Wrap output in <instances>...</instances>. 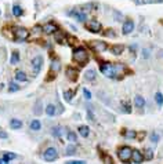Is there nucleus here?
Instances as JSON below:
<instances>
[{
  "label": "nucleus",
  "instance_id": "32",
  "mask_svg": "<svg viewBox=\"0 0 163 164\" xmlns=\"http://www.w3.org/2000/svg\"><path fill=\"white\" fill-rule=\"evenodd\" d=\"M76 153V146H73V145H69L67 148V150H65V155L67 156H72V155H75Z\"/></svg>",
  "mask_w": 163,
  "mask_h": 164
},
{
  "label": "nucleus",
  "instance_id": "1",
  "mask_svg": "<svg viewBox=\"0 0 163 164\" xmlns=\"http://www.w3.org/2000/svg\"><path fill=\"white\" fill-rule=\"evenodd\" d=\"M120 69H123V66H122L120 64L112 65L111 62H104V64L99 65V70H101V73H104V75L108 76V77H115L116 73H119Z\"/></svg>",
  "mask_w": 163,
  "mask_h": 164
},
{
  "label": "nucleus",
  "instance_id": "20",
  "mask_svg": "<svg viewBox=\"0 0 163 164\" xmlns=\"http://www.w3.org/2000/svg\"><path fill=\"white\" fill-rule=\"evenodd\" d=\"M54 35H56V41H57V43H60V44H64L65 43V40H67V36H65L62 32L57 30Z\"/></svg>",
  "mask_w": 163,
  "mask_h": 164
},
{
  "label": "nucleus",
  "instance_id": "25",
  "mask_svg": "<svg viewBox=\"0 0 163 164\" xmlns=\"http://www.w3.org/2000/svg\"><path fill=\"white\" fill-rule=\"evenodd\" d=\"M153 159V150L152 149H145L144 150V160H152Z\"/></svg>",
  "mask_w": 163,
  "mask_h": 164
},
{
  "label": "nucleus",
  "instance_id": "15",
  "mask_svg": "<svg viewBox=\"0 0 163 164\" xmlns=\"http://www.w3.org/2000/svg\"><path fill=\"white\" fill-rule=\"evenodd\" d=\"M43 102H42V99H37L35 104V108H33V113H35L36 116H39V115H42V112H43Z\"/></svg>",
  "mask_w": 163,
  "mask_h": 164
},
{
  "label": "nucleus",
  "instance_id": "43",
  "mask_svg": "<svg viewBox=\"0 0 163 164\" xmlns=\"http://www.w3.org/2000/svg\"><path fill=\"white\" fill-rule=\"evenodd\" d=\"M75 41H76L75 37H68V44H71V46H72V44L75 43Z\"/></svg>",
  "mask_w": 163,
  "mask_h": 164
},
{
  "label": "nucleus",
  "instance_id": "8",
  "mask_svg": "<svg viewBox=\"0 0 163 164\" xmlns=\"http://www.w3.org/2000/svg\"><path fill=\"white\" fill-rule=\"evenodd\" d=\"M87 29L90 30V32H93V33H99L101 30H102V26H101V24H99V21L91 20L90 22H88V25H87Z\"/></svg>",
  "mask_w": 163,
  "mask_h": 164
},
{
  "label": "nucleus",
  "instance_id": "29",
  "mask_svg": "<svg viewBox=\"0 0 163 164\" xmlns=\"http://www.w3.org/2000/svg\"><path fill=\"white\" fill-rule=\"evenodd\" d=\"M40 128H42L40 121L39 120H32V123H31V130H33V131H39Z\"/></svg>",
  "mask_w": 163,
  "mask_h": 164
},
{
  "label": "nucleus",
  "instance_id": "4",
  "mask_svg": "<svg viewBox=\"0 0 163 164\" xmlns=\"http://www.w3.org/2000/svg\"><path fill=\"white\" fill-rule=\"evenodd\" d=\"M12 35H14L15 41H25L29 37V30L25 28H14Z\"/></svg>",
  "mask_w": 163,
  "mask_h": 164
},
{
  "label": "nucleus",
  "instance_id": "27",
  "mask_svg": "<svg viewBox=\"0 0 163 164\" xmlns=\"http://www.w3.org/2000/svg\"><path fill=\"white\" fill-rule=\"evenodd\" d=\"M56 106H54V105L53 104H50V105H47V106H46V113H47L48 116H54V115H56Z\"/></svg>",
  "mask_w": 163,
  "mask_h": 164
},
{
  "label": "nucleus",
  "instance_id": "46",
  "mask_svg": "<svg viewBox=\"0 0 163 164\" xmlns=\"http://www.w3.org/2000/svg\"><path fill=\"white\" fill-rule=\"evenodd\" d=\"M144 51H145V52H143V55L145 57V58H147V57L149 55V52H148V50H144Z\"/></svg>",
  "mask_w": 163,
  "mask_h": 164
},
{
  "label": "nucleus",
  "instance_id": "19",
  "mask_svg": "<svg viewBox=\"0 0 163 164\" xmlns=\"http://www.w3.org/2000/svg\"><path fill=\"white\" fill-rule=\"evenodd\" d=\"M84 77H86V80H88V81L96 80V77H97L96 70H94V69H88L87 72H86V75H84Z\"/></svg>",
  "mask_w": 163,
  "mask_h": 164
},
{
  "label": "nucleus",
  "instance_id": "34",
  "mask_svg": "<svg viewBox=\"0 0 163 164\" xmlns=\"http://www.w3.org/2000/svg\"><path fill=\"white\" fill-rule=\"evenodd\" d=\"M18 90H20V86H18V84L10 83V86H8V91H10V92H15V91H18Z\"/></svg>",
  "mask_w": 163,
  "mask_h": 164
},
{
  "label": "nucleus",
  "instance_id": "42",
  "mask_svg": "<svg viewBox=\"0 0 163 164\" xmlns=\"http://www.w3.org/2000/svg\"><path fill=\"white\" fill-rule=\"evenodd\" d=\"M7 132L6 131H0V138H3V139H7Z\"/></svg>",
  "mask_w": 163,
  "mask_h": 164
},
{
  "label": "nucleus",
  "instance_id": "14",
  "mask_svg": "<svg viewBox=\"0 0 163 164\" xmlns=\"http://www.w3.org/2000/svg\"><path fill=\"white\" fill-rule=\"evenodd\" d=\"M15 157H17L15 153H10V152L4 153L3 157H0V164H7V163H10L11 160H14Z\"/></svg>",
  "mask_w": 163,
  "mask_h": 164
},
{
  "label": "nucleus",
  "instance_id": "22",
  "mask_svg": "<svg viewBox=\"0 0 163 164\" xmlns=\"http://www.w3.org/2000/svg\"><path fill=\"white\" fill-rule=\"evenodd\" d=\"M10 126H11V128H14V130H20V128L22 127V121L18 120V119H11Z\"/></svg>",
  "mask_w": 163,
  "mask_h": 164
},
{
  "label": "nucleus",
  "instance_id": "31",
  "mask_svg": "<svg viewBox=\"0 0 163 164\" xmlns=\"http://www.w3.org/2000/svg\"><path fill=\"white\" fill-rule=\"evenodd\" d=\"M12 14L15 17H21L24 14V11H22V8H21L20 6H14V7H12Z\"/></svg>",
  "mask_w": 163,
  "mask_h": 164
},
{
  "label": "nucleus",
  "instance_id": "26",
  "mask_svg": "<svg viewBox=\"0 0 163 164\" xmlns=\"http://www.w3.org/2000/svg\"><path fill=\"white\" fill-rule=\"evenodd\" d=\"M73 95H75V90H67V91L64 92V99L69 102V101H72Z\"/></svg>",
  "mask_w": 163,
  "mask_h": 164
},
{
  "label": "nucleus",
  "instance_id": "37",
  "mask_svg": "<svg viewBox=\"0 0 163 164\" xmlns=\"http://www.w3.org/2000/svg\"><path fill=\"white\" fill-rule=\"evenodd\" d=\"M122 110H123V112H126V113H130V112H131L130 104H129V102H124L123 106H122Z\"/></svg>",
  "mask_w": 163,
  "mask_h": 164
},
{
  "label": "nucleus",
  "instance_id": "3",
  "mask_svg": "<svg viewBox=\"0 0 163 164\" xmlns=\"http://www.w3.org/2000/svg\"><path fill=\"white\" fill-rule=\"evenodd\" d=\"M131 152H133V149L130 146H122L118 149V157L123 163H129V160L131 159Z\"/></svg>",
  "mask_w": 163,
  "mask_h": 164
},
{
  "label": "nucleus",
  "instance_id": "17",
  "mask_svg": "<svg viewBox=\"0 0 163 164\" xmlns=\"http://www.w3.org/2000/svg\"><path fill=\"white\" fill-rule=\"evenodd\" d=\"M60 69H61V62L58 60H54L51 62V65H50V72H60Z\"/></svg>",
  "mask_w": 163,
  "mask_h": 164
},
{
  "label": "nucleus",
  "instance_id": "35",
  "mask_svg": "<svg viewBox=\"0 0 163 164\" xmlns=\"http://www.w3.org/2000/svg\"><path fill=\"white\" fill-rule=\"evenodd\" d=\"M68 139L71 141V142H76V141H77V135H76L73 131H69L68 132Z\"/></svg>",
  "mask_w": 163,
  "mask_h": 164
},
{
  "label": "nucleus",
  "instance_id": "24",
  "mask_svg": "<svg viewBox=\"0 0 163 164\" xmlns=\"http://www.w3.org/2000/svg\"><path fill=\"white\" fill-rule=\"evenodd\" d=\"M77 130H79L80 135L84 136V138H86V136H88V134H90V128H88L87 126H80Z\"/></svg>",
  "mask_w": 163,
  "mask_h": 164
},
{
  "label": "nucleus",
  "instance_id": "28",
  "mask_svg": "<svg viewBox=\"0 0 163 164\" xmlns=\"http://www.w3.org/2000/svg\"><path fill=\"white\" fill-rule=\"evenodd\" d=\"M53 135L57 136V138H61L62 136V127H60V126H57V127L53 128Z\"/></svg>",
  "mask_w": 163,
  "mask_h": 164
},
{
  "label": "nucleus",
  "instance_id": "40",
  "mask_svg": "<svg viewBox=\"0 0 163 164\" xmlns=\"http://www.w3.org/2000/svg\"><path fill=\"white\" fill-rule=\"evenodd\" d=\"M86 161L83 160H71V161H68V164H84Z\"/></svg>",
  "mask_w": 163,
  "mask_h": 164
},
{
  "label": "nucleus",
  "instance_id": "16",
  "mask_svg": "<svg viewBox=\"0 0 163 164\" xmlns=\"http://www.w3.org/2000/svg\"><path fill=\"white\" fill-rule=\"evenodd\" d=\"M134 104H135V106L138 109H143L144 106H145V99H144V97H141V95H135V98H134Z\"/></svg>",
  "mask_w": 163,
  "mask_h": 164
},
{
  "label": "nucleus",
  "instance_id": "30",
  "mask_svg": "<svg viewBox=\"0 0 163 164\" xmlns=\"http://www.w3.org/2000/svg\"><path fill=\"white\" fill-rule=\"evenodd\" d=\"M11 64H18L20 62V52L18 51H12V54H11Z\"/></svg>",
  "mask_w": 163,
  "mask_h": 164
},
{
  "label": "nucleus",
  "instance_id": "38",
  "mask_svg": "<svg viewBox=\"0 0 163 164\" xmlns=\"http://www.w3.org/2000/svg\"><path fill=\"white\" fill-rule=\"evenodd\" d=\"M102 160H104V163H108V164L113 163V161H112V157H109L108 155H102Z\"/></svg>",
  "mask_w": 163,
  "mask_h": 164
},
{
  "label": "nucleus",
  "instance_id": "47",
  "mask_svg": "<svg viewBox=\"0 0 163 164\" xmlns=\"http://www.w3.org/2000/svg\"><path fill=\"white\" fill-rule=\"evenodd\" d=\"M1 88H3V84H0V90H1Z\"/></svg>",
  "mask_w": 163,
  "mask_h": 164
},
{
  "label": "nucleus",
  "instance_id": "11",
  "mask_svg": "<svg viewBox=\"0 0 163 164\" xmlns=\"http://www.w3.org/2000/svg\"><path fill=\"white\" fill-rule=\"evenodd\" d=\"M130 160H133V163L135 164H140L144 161V155L140 150H137V149H133V152H131V159Z\"/></svg>",
  "mask_w": 163,
  "mask_h": 164
},
{
  "label": "nucleus",
  "instance_id": "2",
  "mask_svg": "<svg viewBox=\"0 0 163 164\" xmlns=\"http://www.w3.org/2000/svg\"><path fill=\"white\" fill-rule=\"evenodd\" d=\"M72 58H73V61L79 62L80 65H84L88 61V52L84 47H76L75 50H73Z\"/></svg>",
  "mask_w": 163,
  "mask_h": 164
},
{
  "label": "nucleus",
  "instance_id": "44",
  "mask_svg": "<svg viewBox=\"0 0 163 164\" xmlns=\"http://www.w3.org/2000/svg\"><path fill=\"white\" fill-rule=\"evenodd\" d=\"M105 35H107V36H115V32H113V30H107V33H105Z\"/></svg>",
  "mask_w": 163,
  "mask_h": 164
},
{
  "label": "nucleus",
  "instance_id": "23",
  "mask_svg": "<svg viewBox=\"0 0 163 164\" xmlns=\"http://www.w3.org/2000/svg\"><path fill=\"white\" fill-rule=\"evenodd\" d=\"M15 79L18 81H26L28 77H26V73L25 72H22V70H17L15 72Z\"/></svg>",
  "mask_w": 163,
  "mask_h": 164
},
{
  "label": "nucleus",
  "instance_id": "13",
  "mask_svg": "<svg viewBox=\"0 0 163 164\" xmlns=\"http://www.w3.org/2000/svg\"><path fill=\"white\" fill-rule=\"evenodd\" d=\"M134 30V22L131 20H127L126 22L123 24V28H122V32H123V35H129V33H131Z\"/></svg>",
  "mask_w": 163,
  "mask_h": 164
},
{
  "label": "nucleus",
  "instance_id": "48",
  "mask_svg": "<svg viewBox=\"0 0 163 164\" xmlns=\"http://www.w3.org/2000/svg\"><path fill=\"white\" fill-rule=\"evenodd\" d=\"M158 1H162V0H158Z\"/></svg>",
  "mask_w": 163,
  "mask_h": 164
},
{
  "label": "nucleus",
  "instance_id": "9",
  "mask_svg": "<svg viewBox=\"0 0 163 164\" xmlns=\"http://www.w3.org/2000/svg\"><path fill=\"white\" fill-rule=\"evenodd\" d=\"M67 77L71 81H76L79 77V70L73 66H69V68H67Z\"/></svg>",
  "mask_w": 163,
  "mask_h": 164
},
{
  "label": "nucleus",
  "instance_id": "45",
  "mask_svg": "<svg viewBox=\"0 0 163 164\" xmlns=\"http://www.w3.org/2000/svg\"><path fill=\"white\" fill-rule=\"evenodd\" d=\"M140 139L138 141H143V138H144V136H145V132H140Z\"/></svg>",
  "mask_w": 163,
  "mask_h": 164
},
{
  "label": "nucleus",
  "instance_id": "10",
  "mask_svg": "<svg viewBox=\"0 0 163 164\" xmlns=\"http://www.w3.org/2000/svg\"><path fill=\"white\" fill-rule=\"evenodd\" d=\"M69 14H71V15L73 17L77 22H84V21H86V18H87V17H86V12L80 11V10H72Z\"/></svg>",
  "mask_w": 163,
  "mask_h": 164
},
{
  "label": "nucleus",
  "instance_id": "5",
  "mask_svg": "<svg viewBox=\"0 0 163 164\" xmlns=\"http://www.w3.org/2000/svg\"><path fill=\"white\" fill-rule=\"evenodd\" d=\"M88 47L96 52H104V51H107L108 44L102 40H93V41L88 43Z\"/></svg>",
  "mask_w": 163,
  "mask_h": 164
},
{
  "label": "nucleus",
  "instance_id": "18",
  "mask_svg": "<svg viewBox=\"0 0 163 164\" xmlns=\"http://www.w3.org/2000/svg\"><path fill=\"white\" fill-rule=\"evenodd\" d=\"M124 47L122 46V44H115V46H112L111 47V51L112 54H115V55H120L122 52H123Z\"/></svg>",
  "mask_w": 163,
  "mask_h": 164
},
{
  "label": "nucleus",
  "instance_id": "41",
  "mask_svg": "<svg viewBox=\"0 0 163 164\" xmlns=\"http://www.w3.org/2000/svg\"><path fill=\"white\" fill-rule=\"evenodd\" d=\"M87 117H88V119H90L91 121H94V120H96V119H94V115H93V112H91V110H87Z\"/></svg>",
  "mask_w": 163,
  "mask_h": 164
},
{
  "label": "nucleus",
  "instance_id": "49",
  "mask_svg": "<svg viewBox=\"0 0 163 164\" xmlns=\"http://www.w3.org/2000/svg\"><path fill=\"white\" fill-rule=\"evenodd\" d=\"M0 14H1V11H0Z\"/></svg>",
  "mask_w": 163,
  "mask_h": 164
},
{
  "label": "nucleus",
  "instance_id": "33",
  "mask_svg": "<svg viewBox=\"0 0 163 164\" xmlns=\"http://www.w3.org/2000/svg\"><path fill=\"white\" fill-rule=\"evenodd\" d=\"M155 99H156V104L159 105V106H162V105H163V94H162V92H156V94H155Z\"/></svg>",
  "mask_w": 163,
  "mask_h": 164
},
{
  "label": "nucleus",
  "instance_id": "39",
  "mask_svg": "<svg viewBox=\"0 0 163 164\" xmlns=\"http://www.w3.org/2000/svg\"><path fill=\"white\" fill-rule=\"evenodd\" d=\"M83 94H84V98H87V99H90V98H91V92L88 91L87 88H83Z\"/></svg>",
  "mask_w": 163,
  "mask_h": 164
},
{
  "label": "nucleus",
  "instance_id": "21",
  "mask_svg": "<svg viewBox=\"0 0 163 164\" xmlns=\"http://www.w3.org/2000/svg\"><path fill=\"white\" fill-rule=\"evenodd\" d=\"M124 138L129 141L135 139V138H137V132L133 131V130H126V131H124Z\"/></svg>",
  "mask_w": 163,
  "mask_h": 164
},
{
  "label": "nucleus",
  "instance_id": "6",
  "mask_svg": "<svg viewBox=\"0 0 163 164\" xmlns=\"http://www.w3.org/2000/svg\"><path fill=\"white\" fill-rule=\"evenodd\" d=\"M43 157H44V160H46V161H53V160H56L57 157H58V152H57L56 148H48L47 150L44 152Z\"/></svg>",
  "mask_w": 163,
  "mask_h": 164
},
{
  "label": "nucleus",
  "instance_id": "36",
  "mask_svg": "<svg viewBox=\"0 0 163 164\" xmlns=\"http://www.w3.org/2000/svg\"><path fill=\"white\" fill-rule=\"evenodd\" d=\"M149 139H151V142H153V144H158V141H159V134L152 132L151 136H149Z\"/></svg>",
  "mask_w": 163,
  "mask_h": 164
},
{
  "label": "nucleus",
  "instance_id": "7",
  "mask_svg": "<svg viewBox=\"0 0 163 164\" xmlns=\"http://www.w3.org/2000/svg\"><path fill=\"white\" fill-rule=\"evenodd\" d=\"M43 66V58L42 57H35L32 61V70H33V75H37L40 72V69Z\"/></svg>",
  "mask_w": 163,
  "mask_h": 164
},
{
  "label": "nucleus",
  "instance_id": "12",
  "mask_svg": "<svg viewBox=\"0 0 163 164\" xmlns=\"http://www.w3.org/2000/svg\"><path fill=\"white\" fill-rule=\"evenodd\" d=\"M57 30H58V26H57L54 22H48V24H46L43 26V32L46 33V35H54Z\"/></svg>",
  "mask_w": 163,
  "mask_h": 164
}]
</instances>
